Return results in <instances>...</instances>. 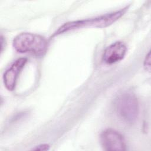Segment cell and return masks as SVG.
Returning a JSON list of instances; mask_svg holds the SVG:
<instances>
[{
  "label": "cell",
  "mask_w": 151,
  "mask_h": 151,
  "mask_svg": "<svg viewBox=\"0 0 151 151\" xmlns=\"http://www.w3.org/2000/svg\"><path fill=\"white\" fill-rule=\"evenodd\" d=\"M100 142L106 150L121 151L126 149V144L123 136L113 129H107L101 132Z\"/></svg>",
  "instance_id": "4"
},
{
  "label": "cell",
  "mask_w": 151,
  "mask_h": 151,
  "mask_svg": "<svg viewBox=\"0 0 151 151\" xmlns=\"http://www.w3.org/2000/svg\"><path fill=\"white\" fill-rule=\"evenodd\" d=\"M127 51L126 45L122 41H116L107 47L103 54V61L112 64L123 60Z\"/></svg>",
  "instance_id": "6"
},
{
  "label": "cell",
  "mask_w": 151,
  "mask_h": 151,
  "mask_svg": "<svg viewBox=\"0 0 151 151\" xmlns=\"http://www.w3.org/2000/svg\"><path fill=\"white\" fill-rule=\"evenodd\" d=\"M115 107L119 116L125 122L133 123L139 116V103L136 96L130 93H124L118 96Z\"/></svg>",
  "instance_id": "3"
},
{
  "label": "cell",
  "mask_w": 151,
  "mask_h": 151,
  "mask_svg": "<svg viewBox=\"0 0 151 151\" xmlns=\"http://www.w3.org/2000/svg\"><path fill=\"white\" fill-rule=\"evenodd\" d=\"M50 146L47 144H41L38 146H36L34 148H33L32 150H49Z\"/></svg>",
  "instance_id": "8"
},
{
  "label": "cell",
  "mask_w": 151,
  "mask_h": 151,
  "mask_svg": "<svg viewBox=\"0 0 151 151\" xmlns=\"http://www.w3.org/2000/svg\"><path fill=\"white\" fill-rule=\"evenodd\" d=\"M27 62L26 58H20L15 61L5 71L3 76L4 84L9 91L14 90L18 75Z\"/></svg>",
  "instance_id": "5"
},
{
  "label": "cell",
  "mask_w": 151,
  "mask_h": 151,
  "mask_svg": "<svg viewBox=\"0 0 151 151\" xmlns=\"http://www.w3.org/2000/svg\"><path fill=\"white\" fill-rule=\"evenodd\" d=\"M127 9L128 6H126L119 11L96 17L67 22L61 25L52 36H57L70 31L81 28L90 27L105 28L109 27L122 17Z\"/></svg>",
  "instance_id": "1"
},
{
  "label": "cell",
  "mask_w": 151,
  "mask_h": 151,
  "mask_svg": "<svg viewBox=\"0 0 151 151\" xmlns=\"http://www.w3.org/2000/svg\"><path fill=\"white\" fill-rule=\"evenodd\" d=\"M143 66L145 69L147 71H150V51H149L145 57L143 63Z\"/></svg>",
  "instance_id": "7"
},
{
  "label": "cell",
  "mask_w": 151,
  "mask_h": 151,
  "mask_svg": "<svg viewBox=\"0 0 151 151\" xmlns=\"http://www.w3.org/2000/svg\"><path fill=\"white\" fill-rule=\"evenodd\" d=\"M14 48L19 53H30L36 56H42L47 51V40L38 34L31 32H22L13 40Z\"/></svg>",
  "instance_id": "2"
}]
</instances>
